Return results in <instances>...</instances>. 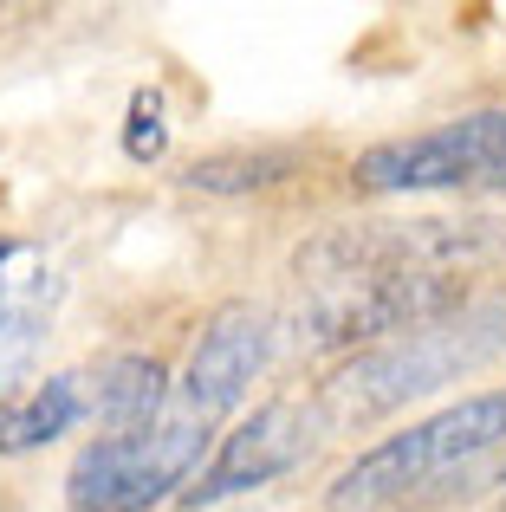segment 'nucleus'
Returning <instances> with one entry per match:
<instances>
[{
	"label": "nucleus",
	"mask_w": 506,
	"mask_h": 512,
	"mask_svg": "<svg viewBox=\"0 0 506 512\" xmlns=\"http://www.w3.org/2000/svg\"><path fill=\"white\" fill-rule=\"evenodd\" d=\"M494 357H506V299H468L461 312L435 318V325H416L403 338H383L344 357L312 389V409L325 422V435H357V428L487 370Z\"/></svg>",
	"instance_id": "nucleus-1"
},
{
	"label": "nucleus",
	"mask_w": 506,
	"mask_h": 512,
	"mask_svg": "<svg viewBox=\"0 0 506 512\" xmlns=\"http://www.w3.org/2000/svg\"><path fill=\"white\" fill-rule=\"evenodd\" d=\"M506 454V383L474 389L448 409L383 435L325 487L331 512H390L416 500H455Z\"/></svg>",
	"instance_id": "nucleus-2"
},
{
	"label": "nucleus",
	"mask_w": 506,
	"mask_h": 512,
	"mask_svg": "<svg viewBox=\"0 0 506 512\" xmlns=\"http://www.w3.org/2000/svg\"><path fill=\"white\" fill-rule=\"evenodd\" d=\"M208 435L215 428L169 396V409L156 422L124 428V435H98L78 448V461L65 467V506L72 512H150V506H163L176 487H189L202 474Z\"/></svg>",
	"instance_id": "nucleus-3"
},
{
	"label": "nucleus",
	"mask_w": 506,
	"mask_h": 512,
	"mask_svg": "<svg viewBox=\"0 0 506 512\" xmlns=\"http://www.w3.org/2000/svg\"><path fill=\"white\" fill-rule=\"evenodd\" d=\"M364 195H468V188H506V104L461 111L416 137H383L351 163Z\"/></svg>",
	"instance_id": "nucleus-4"
},
{
	"label": "nucleus",
	"mask_w": 506,
	"mask_h": 512,
	"mask_svg": "<svg viewBox=\"0 0 506 512\" xmlns=\"http://www.w3.org/2000/svg\"><path fill=\"white\" fill-rule=\"evenodd\" d=\"M325 441V422H318L312 396H273L253 415L234 422V435H221V448L202 461V474L176 493L189 512H208L221 500H241L253 487H273L292 467H305V454Z\"/></svg>",
	"instance_id": "nucleus-5"
},
{
	"label": "nucleus",
	"mask_w": 506,
	"mask_h": 512,
	"mask_svg": "<svg viewBox=\"0 0 506 512\" xmlns=\"http://www.w3.org/2000/svg\"><path fill=\"white\" fill-rule=\"evenodd\" d=\"M273 350H279V325H273L266 305H253V299L215 305L208 325H202V338L189 350V370H182V383H176V402L215 428L221 415H234L247 402V389L266 376Z\"/></svg>",
	"instance_id": "nucleus-6"
},
{
	"label": "nucleus",
	"mask_w": 506,
	"mask_h": 512,
	"mask_svg": "<svg viewBox=\"0 0 506 512\" xmlns=\"http://www.w3.org/2000/svg\"><path fill=\"white\" fill-rule=\"evenodd\" d=\"M52 305H59V279L52 273H0V409L13 402V389L26 383V370L39 363Z\"/></svg>",
	"instance_id": "nucleus-7"
},
{
	"label": "nucleus",
	"mask_w": 506,
	"mask_h": 512,
	"mask_svg": "<svg viewBox=\"0 0 506 512\" xmlns=\"http://www.w3.org/2000/svg\"><path fill=\"white\" fill-rule=\"evenodd\" d=\"M78 422H91V370H59L0 409V454H39Z\"/></svg>",
	"instance_id": "nucleus-8"
},
{
	"label": "nucleus",
	"mask_w": 506,
	"mask_h": 512,
	"mask_svg": "<svg viewBox=\"0 0 506 512\" xmlns=\"http://www.w3.org/2000/svg\"><path fill=\"white\" fill-rule=\"evenodd\" d=\"M163 409H169V370L156 357L124 350V357H104L98 370H91V422H98V435L143 428Z\"/></svg>",
	"instance_id": "nucleus-9"
},
{
	"label": "nucleus",
	"mask_w": 506,
	"mask_h": 512,
	"mask_svg": "<svg viewBox=\"0 0 506 512\" xmlns=\"http://www.w3.org/2000/svg\"><path fill=\"white\" fill-rule=\"evenodd\" d=\"M299 175V150H215V156H195L182 169V182L202 188V195H253V188H279Z\"/></svg>",
	"instance_id": "nucleus-10"
},
{
	"label": "nucleus",
	"mask_w": 506,
	"mask_h": 512,
	"mask_svg": "<svg viewBox=\"0 0 506 512\" xmlns=\"http://www.w3.org/2000/svg\"><path fill=\"white\" fill-rule=\"evenodd\" d=\"M169 150V104L156 85L130 91V117H124V156L130 163H163Z\"/></svg>",
	"instance_id": "nucleus-11"
}]
</instances>
